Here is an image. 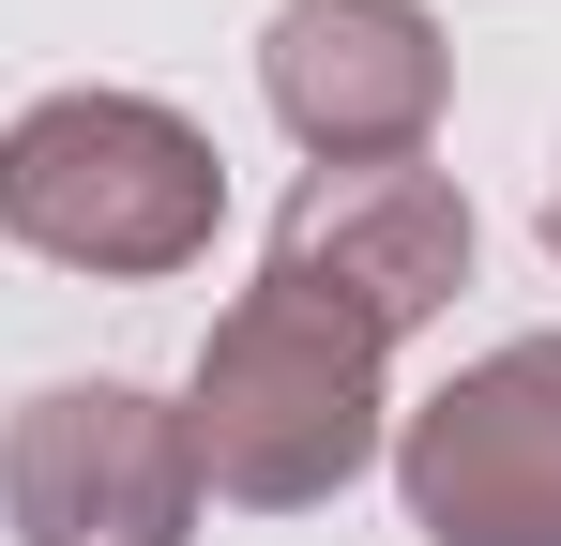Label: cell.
Here are the masks:
<instances>
[{
  "instance_id": "obj_3",
  "label": "cell",
  "mask_w": 561,
  "mask_h": 546,
  "mask_svg": "<svg viewBox=\"0 0 561 546\" xmlns=\"http://www.w3.org/2000/svg\"><path fill=\"white\" fill-rule=\"evenodd\" d=\"M213 486H197L183 395L137 379H46L0 425V532L15 546H197Z\"/></svg>"
},
{
  "instance_id": "obj_5",
  "label": "cell",
  "mask_w": 561,
  "mask_h": 546,
  "mask_svg": "<svg viewBox=\"0 0 561 546\" xmlns=\"http://www.w3.org/2000/svg\"><path fill=\"white\" fill-rule=\"evenodd\" d=\"M470 197L456 168H425V152H394V168H304L288 182V213H274V259L288 288H319V304H350L379 350H410L440 304L470 288Z\"/></svg>"
},
{
  "instance_id": "obj_2",
  "label": "cell",
  "mask_w": 561,
  "mask_h": 546,
  "mask_svg": "<svg viewBox=\"0 0 561 546\" xmlns=\"http://www.w3.org/2000/svg\"><path fill=\"white\" fill-rule=\"evenodd\" d=\"M228 228V152L168 91H31L0 122V243L92 288L197 273Z\"/></svg>"
},
{
  "instance_id": "obj_6",
  "label": "cell",
  "mask_w": 561,
  "mask_h": 546,
  "mask_svg": "<svg viewBox=\"0 0 561 546\" xmlns=\"http://www.w3.org/2000/svg\"><path fill=\"white\" fill-rule=\"evenodd\" d=\"M259 91L304 137V168H394L440 137L456 106V46L425 0H274L259 31Z\"/></svg>"
},
{
  "instance_id": "obj_1",
  "label": "cell",
  "mask_w": 561,
  "mask_h": 546,
  "mask_svg": "<svg viewBox=\"0 0 561 546\" xmlns=\"http://www.w3.org/2000/svg\"><path fill=\"white\" fill-rule=\"evenodd\" d=\"M183 441H197V486L228 516H319L334 486H365L379 455H394V350H379L350 304L259 273L197 334Z\"/></svg>"
},
{
  "instance_id": "obj_7",
  "label": "cell",
  "mask_w": 561,
  "mask_h": 546,
  "mask_svg": "<svg viewBox=\"0 0 561 546\" xmlns=\"http://www.w3.org/2000/svg\"><path fill=\"white\" fill-rule=\"evenodd\" d=\"M547 259H561V197H547Z\"/></svg>"
},
{
  "instance_id": "obj_4",
  "label": "cell",
  "mask_w": 561,
  "mask_h": 546,
  "mask_svg": "<svg viewBox=\"0 0 561 546\" xmlns=\"http://www.w3.org/2000/svg\"><path fill=\"white\" fill-rule=\"evenodd\" d=\"M379 470L425 546H561V334L470 350L425 410H394Z\"/></svg>"
}]
</instances>
